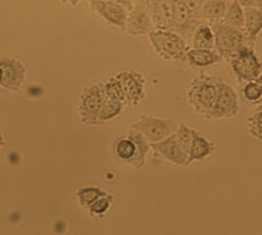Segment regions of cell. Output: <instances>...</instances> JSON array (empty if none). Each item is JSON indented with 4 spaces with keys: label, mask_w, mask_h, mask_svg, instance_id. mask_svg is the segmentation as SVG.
<instances>
[{
    "label": "cell",
    "mask_w": 262,
    "mask_h": 235,
    "mask_svg": "<svg viewBox=\"0 0 262 235\" xmlns=\"http://www.w3.org/2000/svg\"><path fill=\"white\" fill-rule=\"evenodd\" d=\"M216 151V145L212 141L208 140L205 136L196 130H192V141L188 154L187 162L185 166H188L193 162L203 161L212 155Z\"/></svg>",
    "instance_id": "obj_14"
},
{
    "label": "cell",
    "mask_w": 262,
    "mask_h": 235,
    "mask_svg": "<svg viewBox=\"0 0 262 235\" xmlns=\"http://www.w3.org/2000/svg\"><path fill=\"white\" fill-rule=\"evenodd\" d=\"M238 4L244 8L256 7V0H236Z\"/></svg>",
    "instance_id": "obj_30"
},
{
    "label": "cell",
    "mask_w": 262,
    "mask_h": 235,
    "mask_svg": "<svg viewBox=\"0 0 262 235\" xmlns=\"http://www.w3.org/2000/svg\"><path fill=\"white\" fill-rule=\"evenodd\" d=\"M3 79V69H2L1 66H0V81H2Z\"/></svg>",
    "instance_id": "obj_34"
},
{
    "label": "cell",
    "mask_w": 262,
    "mask_h": 235,
    "mask_svg": "<svg viewBox=\"0 0 262 235\" xmlns=\"http://www.w3.org/2000/svg\"><path fill=\"white\" fill-rule=\"evenodd\" d=\"M215 49H194L191 47L186 53V63L192 68H206L223 61Z\"/></svg>",
    "instance_id": "obj_16"
},
{
    "label": "cell",
    "mask_w": 262,
    "mask_h": 235,
    "mask_svg": "<svg viewBox=\"0 0 262 235\" xmlns=\"http://www.w3.org/2000/svg\"><path fill=\"white\" fill-rule=\"evenodd\" d=\"M222 22L231 27L244 31V8L242 7L236 0H234L231 3L230 6Z\"/></svg>",
    "instance_id": "obj_20"
},
{
    "label": "cell",
    "mask_w": 262,
    "mask_h": 235,
    "mask_svg": "<svg viewBox=\"0 0 262 235\" xmlns=\"http://www.w3.org/2000/svg\"><path fill=\"white\" fill-rule=\"evenodd\" d=\"M127 137L132 139L137 145V154L129 165L136 169H140L144 166L146 155L150 150L149 141L140 131L133 128L129 130Z\"/></svg>",
    "instance_id": "obj_18"
},
{
    "label": "cell",
    "mask_w": 262,
    "mask_h": 235,
    "mask_svg": "<svg viewBox=\"0 0 262 235\" xmlns=\"http://www.w3.org/2000/svg\"><path fill=\"white\" fill-rule=\"evenodd\" d=\"M255 82H256L258 84L260 85V86L262 88V73L261 75H259V76L257 78V80H255Z\"/></svg>",
    "instance_id": "obj_32"
},
{
    "label": "cell",
    "mask_w": 262,
    "mask_h": 235,
    "mask_svg": "<svg viewBox=\"0 0 262 235\" xmlns=\"http://www.w3.org/2000/svg\"><path fill=\"white\" fill-rule=\"evenodd\" d=\"M115 78L121 83L125 95L126 104L137 106L146 95V80L140 72L136 71H121Z\"/></svg>",
    "instance_id": "obj_9"
},
{
    "label": "cell",
    "mask_w": 262,
    "mask_h": 235,
    "mask_svg": "<svg viewBox=\"0 0 262 235\" xmlns=\"http://www.w3.org/2000/svg\"><path fill=\"white\" fill-rule=\"evenodd\" d=\"M108 100L104 90V84L98 83L86 87L80 96L78 113L81 122L86 125H100L98 112Z\"/></svg>",
    "instance_id": "obj_5"
},
{
    "label": "cell",
    "mask_w": 262,
    "mask_h": 235,
    "mask_svg": "<svg viewBox=\"0 0 262 235\" xmlns=\"http://www.w3.org/2000/svg\"><path fill=\"white\" fill-rule=\"evenodd\" d=\"M259 104L262 105V98L261 99V100H258V102H256V103H254L253 105H255V106H257V105H259Z\"/></svg>",
    "instance_id": "obj_35"
},
{
    "label": "cell",
    "mask_w": 262,
    "mask_h": 235,
    "mask_svg": "<svg viewBox=\"0 0 262 235\" xmlns=\"http://www.w3.org/2000/svg\"><path fill=\"white\" fill-rule=\"evenodd\" d=\"M245 10V28L248 46L255 48L258 35L262 32V10L249 7Z\"/></svg>",
    "instance_id": "obj_15"
},
{
    "label": "cell",
    "mask_w": 262,
    "mask_h": 235,
    "mask_svg": "<svg viewBox=\"0 0 262 235\" xmlns=\"http://www.w3.org/2000/svg\"><path fill=\"white\" fill-rule=\"evenodd\" d=\"M220 76L201 73L191 83L187 98L196 113L206 118L215 104L218 95Z\"/></svg>",
    "instance_id": "obj_2"
},
{
    "label": "cell",
    "mask_w": 262,
    "mask_h": 235,
    "mask_svg": "<svg viewBox=\"0 0 262 235\" xmlns=\"http://www.w3.org/2000/svg\"><path fill=\"white\" fill-rule=\"evenodd\" d=\"M242 92L245 100L252 104L262 98V88L255 81L246 83Z\"/></svg>",
    "instance_id": "obj_28"
},
{
    "label": "cell",
    "mask_w": 262,
    "mask_h": 235,
    "mask_svg": "<svg viewBox=\"0 0 262 235\" xmlns=\"http://www.w3.org/2000/svg\"><path fill=\"white\" fill-rule=\"evenodd\" d=\"M148 40L156 53L164 60L186 63L190 46L180 34L172 30L155 29L148 34Z\"/></svg>",
    "instance_id": "obj_1"
},
{
    "label": "cell",
    "mask_w": 262,
    "mask_h": 235,
    "mask_svg": "<svg viewBox=\"0 0 262 235\" xmlns=\"http://www.w3.org/2000/svg\"><path fill=\"white\" fill-rule=\"evenodd\" d=\"M255 112L247 119L249 133L254 139L262 143V105H257Z\"/></svg>",
    "instance_id": "obj_24"
},
{
    "label": "cell",
    "mask_w": 262,
    "mask_h": 235,
    "mask_svg": "<svg viewBox=\"0 0 262 235\" xmlns=\"http://www.w3.org/2000/svg\"><path fill=\"white\" fill-rule=\"evenodd\" d=\"M104 90L109 100H116L126 103L125 95L121 87V83L115 77L111 78L107 83L104 84Z\"/></svg>",
    "instance_id": "obj_26"
},
{
    "label": "cell",
    "mask_w": 262,
    "mask_h": 235,
    "mask_svg": "<svg viewBox=\"0 0 262 235\" xmlns=\"http://www.w3.org/2000/svg\"><path fill=\"white\" fill-rule=\"evenodd\" d=\"M149 146L154 151V157L164 159L178 166H185L187 162L188 154L179 145L175 133L161 142L149 143Z\"/></svg>",
    "instance_id": "obj_13"
},
{
    "label": "cell",
    "mask_w": 262,
    "mask_h": 235,
    "mask_svg": "<svg viewBox=\"0 0 262 235\" xmlns=\"http://www.w3.org/2000/svg\"><path fill=\"white\" fill-rule=\"evenodd\" d=\"M192 130L185 123H181L175 132L176 139L180 148L189 154V148L192 141Z\"/></svg>",
    "instance_id": "obj_25"
},
{
    "label": "cell",
    "mask_w": 262,
    "mask_h": 235,
    "mask_svg": "<svg viewBox=\"0 0 262 235\" xmlns=\"http://www.w3.org/2000/svg\"><path fill=\"white\" fill-rule=\"evenodd\" d=\"M114 202V196L107 194L98 199L89 207V214L91 216H101L105 214Z\"/></svg>",
    "instance_id": "obj_27"
},
{
    "label": "cell",
    "mask_w": 262,
    "mask_h": 235,
    "mask_svg": "<svg viewBox=\"0 0 262 235\" xmlns=\"http://www.w3.org/2000/svg\"><path fill=\"white\" fill-rule=\"evenodd\" d=\"M115 153L120 160L129 165L137 154V145L130 138L120 139L115 146Z\"/></svg>",
    "instance_id": "obj_22"
},
{
    "label": "cell",
    "mask_w": 262,
    "mask_h": 235,
    "mask_svg": "<svg viewBox=\"0 0 262 235\" xmlns=\"http://www.w3.org/2000/svg\"><path fill=\"white\" fill-rule=\"evenodd\" d=\"M105 1L112 2V3L122 6L128 11H130L135 4V0H105Z\"/></svg>",
    "instance_id": "obj_29"
},
{
    "label": "cell",
    "mask_w": 262,
    "mask_h": 235,
    "mask_svg": "<svg viewBox=\"0 0 262 235\" xmlns=\"http://www.w3.org/2000/svg\"><path fill=\"white\" fill-rule=\"evenodd\" d=\"M203 23L205 22L195 15L183 0H175L172 31L180 34L188 43L189 40H192L195 29Z\"/></svg>",
    "instance_id": "obj_8"
},
{
    "label": "cell",
    "mask_w": 262,
    "mask_h": 235,
    "mask_svg": "<svg viewBox=\"0 0 262 235\" xmlns=\"http://www.w3.org/2000/svg\"><path fill=\"white\" fill-rule=\"evenodd\" d=\"M125 103L116 100H107L101 106L98 112V122L100 125L118 116L122 112Z\"/></svg>",
    "instance_id": "obj_23"
},
{
    "label": "cell",
    "mask_w": 262,
    "mask_h": 235,
    "mask_svg": "<svg viewBox=\"0 0 262 235\" xmlns=\"http://www.w3.org/2000/svg\"><path fill=\"white\" fill-rule=\"evenodd\" d=\"M209 24L215 35L214 49L227 63L230 62L243 46H248L244 31L227 26L222 21Z\"/></svg>",
    "instance_id": "obj_3"
},
{
    "label": "cell",
    "mask_w": 262,
    "mask_h": 235,
    "mask_svg": "<svg viewBox=\"0 0 262 235\" xmlns=\"http://www.w3.org/2000/svg\"><path fill=\"white\" fill-rule=\"evenodd\" d=\"M230 4L229 0H206L202 8V19L208 23L222 21Z\"/></svg>",
    "instance_id": "obj_17"
},
{
    "label": "cell",
    "mask_w": 262,
    "mask_h": 235,
    "mask_svg": "<svg viewBox=\"0 0 262 235\" xmlns=\"http://www.w3.org/2000/svg\"><path fill=\"white\" fill-rule=\"evenodd\" d=\"M59 1L63 3H66V4L71 5L72 6H76L77 5L79 4L81 2L84 1V0H59Z\"/></svg>",
    "instance_id": "obj_31"
},
{
    "label": "cell",
    "mask_w": 262,
    "mask_h": 235,
    "mask_svg": "<svg viewBox=\"0 0 262 235\" xmlns=\"http://www.w3.org/2000/svg\"><path fill=\"white\" fill-rule=\"evenodd\" d=\"M191 43L194 49H214L215 35L211 25L205 22L199 26L192 35Z\"/></svg>",
    "instance_id": "obj_19"
},
{
    "label": "cell",
    "mask_w": 262,
    "mask_h": 235,
    "mask_svg": "<svg viewBox=\"0 0 262 235\" xmlns=\"http://www.w3.org/2000/svg\"><path fill=\"white\" fill-rule=\"evenodd\" d=\"M155 30L150 14L145 4L144 0L137 3L129 11L124 31L134 37L143 36Z\"/></svg>",
    "instance_id": "obj_10"
},
{
    "label": "cell",
    "mask_w": 262,
    "mask_h": 235,
    "mask_svg": "<svg viewBox=\"0 0 262 235\" xmlns=\"http://www.w3.org/2000/svg\"><path fill=\"white\" fill-rule=\"evenodd\" d=\"M240 110L239 99L235 89L220 77L218 95L213 107L205 118L208 120H220L236 116Z\"/></svg>",
    "instance_id": "obj_7"
},
{
    "label": "cell",
    "mask_w": 262,
    "mask_h": 235,
    "mask_svg": "<svg viewBox=\"0 0 262 235\" xmlns=\"http://www.w3.org/2000/svg\"><path fill=\"white\" fill-rule=\"evenodd\" d=\"M155 29L172 30L175 0H144Z\"/></svg>",
    "instance_id": "obj_12"
},
{
    "label": "cell",
    "mask_w": 262,
    "mask_h": 235,
    "mask_svg": "<svg viewBox=\"0 0 262 235\" xmlns=\"http://www.w3.org/2000/svg\"><path fill=\"white\" fill-rule=\"evenodd\" d=\"M91 9L109 25L124 31L129 11L122 6L105 0H88Z\"/></svg>",
    "instance_id": "obj_11"
},
{
    "label": "cell",
    "mask_w": 262,
    "mask_h": 235,
    "mask_svg": "<svg viewBox=\"0 0 262 235\" xmlns=\"http://www.w3.org/2000/svg\"><path fill=\"white\" fill-rule=\"evenodd\" d=\"M179 125L172 119L142 115L136 122L130 124V128L140 131L149 143L161 142L177 131Z\"/></svg>",
    "instance_id": "obj_6"
},
{
    "label": "cell",
    "mask_w": 262,
    "mask_h": 235,
    "mask_svg": "<svg viewBox=\"0 0 262 235\" xmlns=\"http://www.w3.org/2000/svg\"><path fill=\"white\" fill-rule=\"evenodd\" d=\"M107 194H108L107 191L98 187L88 186L80 188L77 192L76 196L81 207L89 208L98 199Z\"/></svg>",
    "instance_id": "obj_21"
},
{
    "label": "cell",
    "mask_w": 262,
    "mask_h": 235,
    "mask_svg": "<svg viewBox=\"0 0 262 235\" xmlns=\"http://www.w3.org/2000/svg\"><path fill=\"white\" fill-rule=\"evenodd\" d=\"M256 7L262 10V0H256Z\"/></svg>",
    "instance_id": "obj_33"
},
{
    "label": "cell",
    "mask_w": 262,
    "mask_h": 235,
    "mask_svg": "<svg viewBox=\"0 0 262 235\" xmlns=\"http://www.w3.org/2000/svg\"><path fill=\"white\" fill-rule=\"evenodd\" d=\"M229 63L240 84L255 81L262 73V61L251 46H243Z\"/></svg>",
    "instance_id": "obj_4"
}]
</instances>
